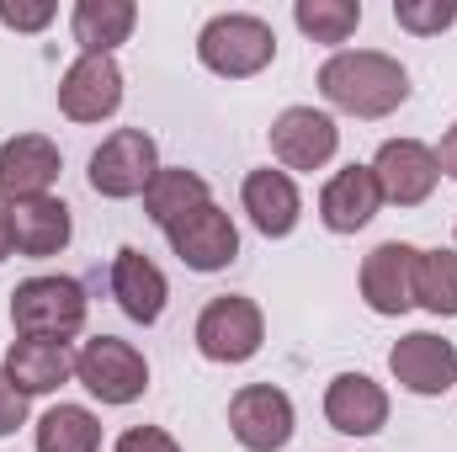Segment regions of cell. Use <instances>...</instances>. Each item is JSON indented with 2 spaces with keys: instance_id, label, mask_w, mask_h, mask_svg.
Wrapping results in <instances>:
<instances>
[{
  "instance_id": "6da1fadb",
  "label": "cell",
  "mask_w": 457,
  "mask_h": 452,
  "mask_svg": "<svg viewBox=\"0 0 457 452\" xmlns=\"http://www.w3.org/2000/svg\"><path fill=\"white\" fill-rule=\"evenodd\" d=\"M320 91L336 113L378 122L410 102V70L378 48H341L320 64Z\"/></svg>"
},
{
  "instance_id": "7a4b0ae2",
  "label": "cell",
  "mask_w": 457,
  "mask_h": 452,
  "mask_svg": "<svg viewBox=\"0 0 457 452\" xmlns=\"http://www.w3.org/2000/svg\"><path fill=\"white\" fill-rule=\"evenodd\" d=\"M197 59L224 80H250L277 59V32L250 11H224L197 32Z\"/></svg>"
},
{
  "instance_id": "3957f363",
  "label": "cell",
  "mask_w": 457,
  "mask_h": 452,
  "mask_svg": "<svg viewBox=\"0 0 457 452\" xmlns=\"http://www.w3.org/2000/svg\"><path fill=\"white\" fill-rule=\"evenodd\" d=\"M11 325L16 336L70 340L86 325V288L75 277H27L11 293Z\"/></svg>"
},
{
  "instance_id": "277c9868",
  "label": "cell",
  "mask_w": 457,
  "mask_h": 452,
  "mask_svg": "<svg viewBox=\"0 0 457 452\" xmlns=\"http://www.w3.org/2000/svg\"><path fill=\"white\" fill-rule=\"evenodd\" d=\"M160 171V149L144 128H117L96 144L91 155V192L107 197V203H128V197H144L149 181Z\"/></svg>"
},
{
  "instance_id": "5b68a950",
  "label": "cell",
  "mask_w": 457,
  "mask_h": 452,
  "mask_svg": "<svg viewBox=\"0 0 457 452\" xmlns=\"http://www.w3.org/2000/svg\"><path fill=\"white\" fill-rule=\"evenodd\" d=\"M75 378L102 399V405H133L149 389V362L133 340L96 336L75 351Z\"/></svg>"
},
{
  "instance_id": "8992f818",
  "label": "cell",
  "mask_w": 457,
  "mask_h": 452,
  "mask_svg": "<svg viewBox=\"0 0 457 452\" xmlns=\"http://www.w3.org/2000/svg\"><path fill=\"white\" fill-rule=\"evenodd\" d=\"M261 340H266V320H261L255 298H245V293H224L197 314V351L219 367L250 362L261 351Z\"/></svg>"
},
{
  "instance_id": "52a82bcc",
  "label": "cell",
  "mask_w": 457,
  "mask_h": 452,
  "mask_svg": "<svg viewBox=\"0 0 457 452\" xmlns=\"http://www.w3.org/2000/svg\"><path fill=\"white\" fill-rule=\"evenodd\" d=\"M228 431L245 452H282L293 442V399L277 383H245L228 399Z\"/></svg>"
},
{
  "instance_id": "ba28073f",
  "label": "cell",
  "mask_w": 457,
  "mask_h": 452,
  "mask_svg": "<svg viewBox=\"0 0 457 452\" xmlns=\"http://www.w3.org/2000/svg\"><path fill=\"white\" fill-rule=\"evenodd\" d=\"M372 176H378L383 203H394V208H420V203L436 192L442 165H436V149H431V144H420V138H388V144L378 149V160H372Z\"/></svg>"
},
{
  "instance_id": "9c48e42d",
  "label": "cell",
  "mask_w": 457,
  "mask_h": 452,
  "mask_svg": "<svg viewBox=\"0 0 457 452\" xmlns=\"http://www.w3.org/2000/svg\"><path fill=\"white\" fill-rule=\"evenodd\" d=\"M415 261H420V250L404 245V239H383V245L367 250V261H361V298H367L372 314L399 320V314L415 309Z\"/></svg>"
},
{
  "instance_id": "30bf717a",
  "label": "cell",
  "mask_w": 457,
  "mask_h": 452,
  "mask_svg": "<svg viewBox=\"0 0 457 452\" xmlns=\"http://www.w3.org/2000/svg\"><path fill=\"white\" fill-rule=\"evenodd\" d=\"M388 372L399 389L420 394V399H442L457 383V346L431 331H410L404 340H394L388 351Z\"/></svg>"
},
{
  "instance_id": "8fae6325",
  "label": "cell",
  "mask_w": 457,
  "mask_h": 452,
  "mask_svg": "<svg viewBox=\"0 0 457 452\" xmlns=\"http://www.w3.org/2000/svg\"><path fill=\"white\" fill-rule=\"evenodd\" d=\"M165 239L181 255V266H192V272H224L239 255V229H234V219L219 203H203L187 219H176V224L165 229Z\"/></svg>"
},
{
  "instance_id": "7c38bea8",
  "label": "cell",
  "mask_w": 457,
  "mask_h": 452,
  "mask_svg": "<svg viewBox=\"0 0 457 452\" xmlns=\"http://www.w3.org/2000/svg\"><path fill=\"white\" fill-rule=\"evenodd\" d=\"M341 149V128L330 113H314V107H287V113L271 122V155L282 171H320L330 165Z\"/></svg>"
},
{
  "instance_id": "4fadbf2b",
  "label": "cell",
  "mask_w": 457,
  "mask_h": 452,
  "mask_svg": "<svg viewBox=\"0 0 457 452\" xmlns=\"http://www.w3.org/2000/svg\"><path fill=\"white\" fill-rule=\"evenodd\" d=\"M122 107V70L107 54H80L59 80V113L70 122H102Z\"/></svg>"
},
{
  "instance_id": "5bb4252c",
  "label": "cell",
  "mask_w": 457,
  "mask_h": 452,
  "mask_svg": "<svg viewBox=\"0 0 457 452\" xmlns=\"http://www.w3.org/2000/svg\"><path fill=\"white\" fill-rule=\"evenodd\" d=\"M59 144L43 133H16L0 144V203H21V197H48V187L59 181Z\"/></svg>"
},
{
  "instance_id": "9a60e30c",
  "label": "cell",
  "mask_w": 457,
  "mask_h": 452,
  "mask_svg": "<svg viewBox=\"0 0 457 452\" xmlns=\"http://www.w3.org/2000/svg\"><path fill=\"white\" fill-rule=\"evenodd\" d=\"M325 421L341 437H378L388 426V394L367 372H341L325 389Z\"/></svg>"
},
{
  "instance_id": "2e32d148",
  "label": "cell",
  "mask_w": 457,
  "mask_h": 452,
  "mask_svg": "<svg viewBox=\"0 0 457 452\" xmlns=\"http://www.w3.org/2000/svg\"><path fill=\"white\" fill-rule=\"evenodd\" d=\"M239 203L250 213V224L261 229L266 239H287L298 219H303V197H298V181L287 171H250L245 187H239Z\"/></svg>"
},
{
  "instance_id": "e0dca14e",
  "label": "cell",
  "mask_w": 457,
  "mask_h": 452,
  "mask_svg": "<svg viewBox=\"0 0 457 452\" xmlns=\"http://www.w3.org/2000/svg\"><path fill=\"white\" fill-rule=\"evenodd\" d=\"M5 378L32 399V394H54L75 378V351L70 340H43V336H16L5 351Z\"/></svg>"
},
{
  "instance_id": "ac0fdd59",
  "label": "cell",
  "mask_w": 457,
  "mask_h": 452,
  "mask_svg": "<svg viewBox=\"0 0 457 452\" xmlns=\"http://www.w3.org/2000/svg\"><path fill=\"white\" fill-rule=\"evenodd\" d=\"M5 213H11V250L32 261L59 255L75 234V219L59 197H21V203H5Z\"/></svg>"
},
{
  "instance_id": "d6986e66",
  "label": "cell",
  "mask_w": 457,
  "mask_h": 452,
  "mask_svg": "<svg viewBox=\"0 0 457 452\" xmlns=\"http://www.w3.org/2000/svg\"><path fill=\"white\" fill-rule=\"evenodd\" d=\"M378 208H383V192H378L372 165H345V171H336V176L325 181V192H320V219H325L330 234H356V229H367L378 219Z\"/></svg>"
},
{
  "instance_id": "ffe728a7",
  "label": "cell",
  "mask_w": 457,
  "mask_h": 452,
  "mask_svg": "<svg viewBox=\"0 0 457 452\" xmlns=\"http://www.w3.org/2000/svg\"><path fill=\"white\" fill-rule=\"evenodd\" d=\"M112 298L133 325H154V320L165 314V298H170L165 272H160L144 250L122 245V250L112 255Z\"/></svg>"
},
{
  "instance_id": "44dd1931",
  "label": "cell",
  "mask_w": 457,
  "mask_h": 452,
  "mask_svg": "<svg viewBox=\"0 0 457 452\" xmlns=\"http://www.w3.org/2000/svg\"><path fill=\"white\" fill-rule=\"evenodd\" d=\"M133 21H138L133 0H80L70 11V32H75L80 54H107V59H112V48L133 38Z\"/></svg>"
},
{
  "instance_id": "7402d4cb",
  "label": "cell",
  "mask_w": 457,
  "mask_h": 452,
  "mask_svg": "<svg viewBox=\"0 0 457 452\" xmlns=\"http://www.w3.org/2000/svg\"><path fill=\"white\" fill-rule=\"evenodd\" d=\"M203 203H213V197H208V181H203L197 171H187V165H160L154 181H149V192H144V213L160 229H170L176 219H187V213L203 208Z\"/></svg>"
},
{
  "instance_id": "603a6c76",
  "label": "cell",
  "mask_w": 457,
  "mask_h": 452,
  "mask_svg": "<svg viewBox=\"0 0 457 452\" xmlns=\"http://www.w3.org/2000/svg\"><path fill=\"white\" fill-rule=\"evenodd\" d=\"M37 452H102V421L86 405H54L37 421Z\"/></svg>"
},
{
  "instance_id": "cb8c5ba5",
  "label": "cell",
  "mask_w": 457,
  "mask_h": 452,
  "mask_svg": "<svg viewBox=\"0 0 457 452\" xmlns=\"http://www.w3.org/2000/svg\"><path fill=\"white\" fill-rule=\"evenodd\" d=\"M415 304L436 320L457 314V250H420L415 261Z\"/></svg>"
},
{
  "instance_id": "d4e9b609",
  "label": "cell",
  "mask_w": 457,
  "mask_h": 452,
  "mask_svg": "<svg viewBox=\"0 0 457 452\" xmlns=\"http://www.w3.org/2000/svg\"><path fill=\"white\" fill-rule=\"evenodd\" d=\"M293 21L314 43H345L361 27V5L356 0H298L293 5Z\"/></svg>"
},
{
  "instance_id": "484cf974",
  "label": "cell",
  "mask_w": 457,
  "mask_h": 452,
  "mask_svg": "<svg viewBox=\"0 0 457 452\" xmlns=\"http://www.w3.org/2000/svg\"><path fill=\"white\" fill-rule=\"evenodd\" d=\"M394 21L415 38H436L457 21V0H394Z\"/></svg>"
},
{
  "instance_id": "4316f807",
  "label": "cell",
  "mask_w": 457,
  "mask_h": 452,
  "mask_svg": "<svg viewBox=\"0 0 457 452\" xmlns=\"http://www.w3.org/2000/svg\"><path fill=\"white\" fill-rule=\"evenodd\" d=\"M48 21H54L48 0H0V27L11 32H43Z\"/></svg>"
},
{
  "instance_id": "83f0119b",
  "label": "cell",
  "mask_w": 457,
  "mask_h": 452,
  "mask_svg": "<svg viewBox=\"0 0 457 452\" xmlns=\"http://www.w3.org/2000/svg\"><path fill=\"white\" fill-rule=\"evenodd\" d=\"M112 452H181V442L170 431H160V426H128Z\"/></svg>"
},
{
  "instance_id": "f1b7e54d",
  "label": "cell",
  "mask_w": 457,
  "mask_h": 452,
  "mask_svg": "<svg viewBox=\"0 0 457 452\" xmlns=\"http://www.w3.org/2000/svg\"><path fill=\"white\" fill-rule=\"evenodd\" d=\"M16 426H27V394L5 378V367H0V437H11Z\"/></svg>"
},
{
  "instance_id": "f546056e",
  "label": "cell",
  "mask_w": 457,
  "mask_h": 452,
  "mask_svg": "<svg viewBox=\"0 0 457 452\" xmlns=\"http://www.w3.org/2000/svg\"><path fill=\"white\" fill-rule=\"evenodd\" d=\"M436 165H442V171L457 181V122L442 133V144H436Z\"/></svg>"
},
{
  "instance_id": "4dcf8cb0",
  "label": "cell",
  "mask_w": 457,
  "mask_h": 452,
  "mask_svg": "<svg viewBox=\"0 0 457 452\" xmlns=\"http://www.w3.org/2000/svg\"><path fill=\"white\" fill-rule=\"evenodd\" d=\"M11 255V213H5V203H0V261Z\"/></svg>"
}]
</instances>
